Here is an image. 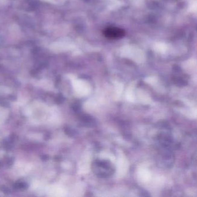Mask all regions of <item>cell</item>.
Listing matches in <instances>:
<instances>
[{
  "label": "cell",
  "instance_id": "cell-2",
  "mask_svg": "<svg viewBox=\"0 0 197 197\" xmlns=\"http://www.w3.org/2000/svg\"><path fill=\"white\" fill-rule=\"evenodd\" d=\"M103 35L108 39L117 40L122 38L125 34V31L120 28L110 27L106 28L103 31Z\"/></svg>",
  "mask_w": 197,
  "mask_h": 197
},
{
  "label": "cell",
  "instance_id": "cell-1",
  "mask_svg": "<svg viewBox=\"0 0 197 197\" xmlns=\"http://www.w3.org/2000/svg\"><path fill=\"white\" fill-rule=\"evenodd\" d=\"M93 170L95 174L100 177H107L114 172V168L108 161H95L93 164Z\"/></svg>",
  "mask_w": 197,
  "mask_h": 197
},
{
  "label": "cell",
  "instance_id": "cell-3",
  "mask_svg": "<svg viewBox=\"0 0 197 197\" xmlns=\"http://www.w3.org/2000/svg\"><path fill=\"white\" fill-rule=\"evenodd\" d=\"M15 187H16V189H24L26 188L27 187L26 184L24 183H19L16 184H15Z\"/></svg>",
  "mask_w": 197,
  "mask_h": 197
}]
</instances>
